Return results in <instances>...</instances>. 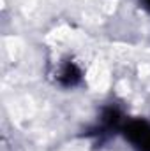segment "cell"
<instances>
[{
  "label": "cell",
  "instance_id": "cell-1",
  "mask_svg": "<svg viewBox=\"0 0 150 151\" xmlns=\"http://www.w3.org/2000/svg\"><path fill=\"white\" fill-rule=\"evenodd\" d=\"M125 137L138 151H150V125L147 121H129L125 125Z\"/></svg>",
  "mask_w": 150,
  "mask_h": 151
},
{
  "label": "cell",
  "instance_id": "cell-2",
  "mask_svg": "<svg viewBox=\"0 0 150 151\" xmlns=\"http://www.w3.org/2000/svg\"><path fill=\"white\" fill-rule=\"evenodd\" d=\"M81 79V70L78 69V65L74 63H66L60 70H58V81L64 86H74L76 83Z\"/></svg>",
  "mask_w": 150,
  "mask_h": 151
},
{
  "label": "cell",
  "instance_id": "cell-3",
  "mask_svg": "<svg viewBox=\"0 0 150 151\" xmlns=\"http://www.w3.org/2000/svg\"><path fill=\"white\" fill-rule=\"evenodd\" d=\"M118 121H120V113L117 111V109H108L106 113H104V116H103V123L106 125V127H115V125H118Z\"/></svg>",
  "mask_w": 150,
  "mask_h": 151
},
{
  "label": "cell",
  "instance_id": "cell-4",
  "mask_svg": "<svg viewBox=\"0 0 150 151\" xmlns=\"http://www.w3.org/2000/svg\"><path fill=\"white\" fill-rule=\"evenodd\" d=\"M145 4H147V5L150 7V0H145Z\"/></svg>",
  "mask_w": 150,
  "mask_h": 151
}]
</instances>
